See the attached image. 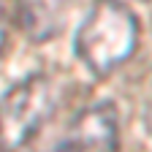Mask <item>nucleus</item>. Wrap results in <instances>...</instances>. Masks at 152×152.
<instances>
[{
	"label": "nucleus",
	"mask_w": 152,
	"mask_h": 152,
	"mask_svg": "<svg viewBox=\"0 0 152 152\" xmlns=\"http://www.w3.org/2000/svg\"><path fill=\"white\" fill-rule=\"evenodd\" d=\"M147 128H149V133H152V106H149V114H147Z\"/></svg>",
	"instance_id": "obj_5"
},
{
	"label": "nucleus",
	"mask_w": 152,
	"mask_h": 152,
	"mask_svg": "<svg viewBox=\"0 0 152 152\" xmlns=\"http://www.w3.org/2000/svg\"><path fill=\"white\" fill-rule=\"evenodd\" d=\"M6 41H8V11L6 3L0 0V52L6 49Z\"/></svg>",
	"instance_id": "obj_4"
},
{
	"label": "nucleus",
	"mask_w": 152,
	"mask_h": 152,
	"mask_svg": "<svg viewBox=\"0 0 152 152\" xmlns=\"http://www.w3.org/2000/svg\"><path fill=\"white\" fill-rule=\"evenodd\" d=\"M57 109V95L52 82L44 76H33L19 82L0 101V149L14 152L25 147L27 139L41 128Z\"/></svg>",
	"instance_id": "obj_2"
},
{
	"label": "nucleus",
	"mask_w": 152,
	"mask_h": 152,
	"mask_svg": "<svg viewBox=\"0 0 152 152\" xmlns=\"http://www.w3.org/2000/svg\"><path fill=\"white\" fill-rule=\"evenodd\" d=\"M139 19L120 0H92L76 30L73 49L95 76L117 71L139 46Z\"/></svg>",
	"instance_id": "obj_1"
},
{
	"label": "nucleus",
	"mask_w": 152,
	"mask_h": 152,
	"mask_svg": "<svg viewBox=\"0 0 152 152\" xmlns=\"http://www.w3.org/2000/svg\"><path fill=\"white\" fill-rule=\"evenodd\" d=\"M52 152H117V117L114 109L101 103L82 111Z\"/></svg>",
	"instance_id": "obj_3"
}]
</instances>
